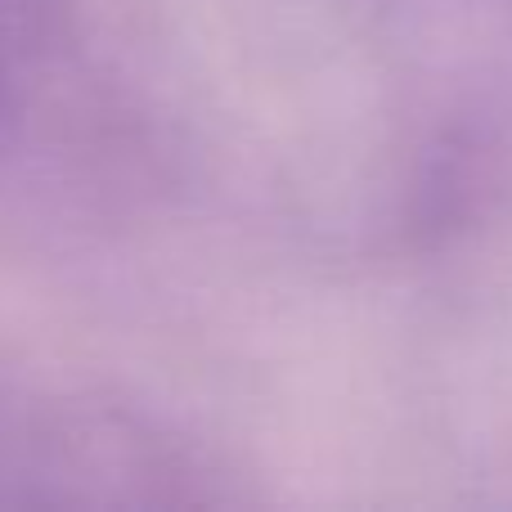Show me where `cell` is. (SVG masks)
Listing matches in <instances>:
<instances>
[{
  "label": "cell",
  "mask_w": 512,
  "mask_h": 512,
  "mask_svg": "<svg viewBox=\"0 0 512 512\" xmlns=\"http://www.w3.org/2000/svg\"><path fill=\"white\" fill-rule=\"evenodd\" d=\"M54 0H0V131L18 99V72L36 59L50 32Z\"/></svg>",
  "instance_id": "6da1fadb"
}]
</instances>
